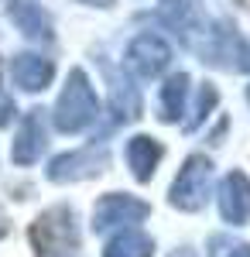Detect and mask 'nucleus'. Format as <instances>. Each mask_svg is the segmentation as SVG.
<instances>
[{"instance_id":"obj_15","label":"nucleus","mask_w":250,"mask_h":257,"mask_svg":"<svg viewBox=\"0 0 250 257\" xmlns=\"http://www.w3.org/2000/svg\"><path fill=\"white\" fill-rule=\"evenodd\" d=\"M14 120V103H11V96H0V127H7Z\"/></svg>"},{"instance_id":"obj_3","label":"nucleus","mask_w":250,"mask_h":257,"mask_svg":"<svg viewBox=\"0 0 250 257\" xmlns=\"http://www.w3.org/2000/svg\"><path fill=\"white\" fill-rule=\"evenodd\" d=\"M168 62H172V41L158 31H141L137 38H131L127 55H123V65L134 82L158 79L168 69Z\"/></svg>"},{"instance_id":"obj_1","label":"nucleus","mask_w":250,"mask_h":257,"mask_svg":"<svg viewBox=\"0 0 250 257\" xmlns=\"http://www.w3.org/2000/svg\"><path fill=\"white\" fill-rule=\"evenodd\" d=\"M96 117H99L96 89L89 86V76L82 69H72L55 99V127L62 134H79L89 123H96Z\"/></svg>"},{"instance_id":"obj_2","label":"nucleus","mask_w":250,"mask_h":257,"mask_svg":"<svg viewBox=\"0 0 250 257\" xmlns=\"http://www.w3.org/2000/svg\"><path fill=\"white\" fill-rule=\"evenodd\" d=\"M28 240L35 247L38 257H76L79 250V226L76 216L69 206H52L45 209L31 230H28Z\"/></svg>"},{"instance_id":"obj_6","label":"nucleus","mask_w":250,"mask_h":257,"mask_svg":"<svg viewBox=\"0 0 250 257\" xmlns=\"http://www.w3.org/2000/svg\"><path fill=\"white\" fill-rule=\"evenodd\" d=\"M106 165H110V155H106L99 144H89V148L65 151V155L52 158V165H48V178H52V182H82V178L99 175Z\"/></svg>"},{"instance_id":"obj_8","label":"nucleus","mask_w":250,"mask_h":257,"mask_svg":"<svg viewBox=\"0 0 250 257\" xmlns=\"http://www.w3.org/2000/svg\"><path fill=\"white\" fill-rule=\"evenodd\" d=\"M55 76V65L45 59V55H31V52H21L11 62V79L18 82L24 93H41Z\"/></svg>"},{"instance_id":"obj_11","label":"nucleus","mask_w":250,"mask_h":257,"mask_svg":"<svg viewBox=\"0 0 250 257\" xmlns=\"http://www.w3.org/2000/svg\"><path fill=\"white\" fill-rule=\"evenodd\" d=\"M161 155H165L161 144L154 138H148V134H137V138L127 141V165H131V172H134L137 182H151Z\"/></svg>"},{"instance_id":"obj_18","label":"nucleus","mask_w":250,"mask_h":257,"mask_svg":"<svg viewBox=\"0 0 250 257\" xmlns=\"http://www.w3.org/2000/svg\"><path fill=\"white\" fill-rule=\"evenodd\" d=\"M172 257H192V254H189V250H178V254H172Z\"/></svg>"},{"instance_id":"obj_16","label":"nucleus","mask_w":250,"mask_h":257,"mask_svg":"<svg viewBox=\"0 0 250 257\" xmlns=\"http://www.w3.org/2000/svg\"><path fill=\"white\" fill-rule=\"evenodd\" d=\"M230 257H250V243H240V247H233Z\"/></svg>"},{"instance_id":"obj_17","label":"nucleus","mask_w":250,"mask_h":257,"mask_svg":"<svg viewBox=\"0 0 250 257\" xmlns=\"http://www.w3.org/2000/svg\"><path fill=\"white\" fill-rule=\"evenodd\" d=\"M82 4H93V7H110L113 0H82Z\"/></svg>"},{"instance_id":"obj_14","label":"nucleus","mask_w":250,"mask_h":257,"mask_svg":"<svg viewBox=\"0 0 250 257\" xmlns=\"http://www.w3.org/2000/svg\"><path fill=\"white\" fill-rule=\"evenodd\" d=\"M216 106V89H212L209 82H202L199 86V99H195V106H192V120H189V131H195L202 120L209 117V110Z\"/></svg>"},{"instance_id":"obj_5","label":"nucleus","mask_w":250,"mask_h":257,"mask_svg":"<svg viewBox=\"0 0 250 257\" xmlns=\"http://www.w3.org/2000/svg\"><path fill=\"white\" fill-rule=\"evenodd\" d=\"M148 216V202L137 196H127V192H110L96 202L93 209V230L96 233H106V230H134V223Z\"/></svg>"},{"instance_id":"obj_9","label":"nucleus","mask_w":250,"mask_h":257,"mask_svg":"<svg viewBox=\"0 0 250 257\" xmlns=\"http://www.w3.org/2000/svg\"><path fill=\"white\" fill-rule=\"evenodd\" d=\"M7 14L18 24L21 35H28L35 41H52V21H48V14H45V7L38 0H11Z\"/></svg>"},{"instance_id":"obj_7","label":"nucleus","mask_w":250,"mask_h":257,"mask_svg":"<svg viewBox=\"0 0 250 257\" xmlns=\"http://www.w3.org/2000/svg\"><path fill=\"white\" fill-rule=\"evenodd\" d=\"M219 216L230 226H243L250 219V178L243 172H230L219 189Z\"/></svg>"},{"instance_id":"obj_12","label":"nucleus","mask_w":250,"mask_h":257,"mask_svg":"<svg viewBox=\"0 0 250 257\" xmlns=\"http://www.w3.org/2000/svg\"><path fill=\"white\" fill-rule=\"evenodd\" d=\"M192 93V82L185 72H175L161 86V123H178L185 113V99Z\"/></svg>"},{"instance_id":"obj_10","label":"nucleus","mask_w":250,"mask_h":257,"mask_svg":"<svg viewBox=\"0 0 250 257\" xmlns=\"http://www.w3.org/2000/svg\"><path fill=\"white\" fill-rule=\"evenodd\" d=\"M45 123H41V110H35L31 117H24L21 123L18 138H14V151H11V158L18 161V165H35V161L45 155Z\"/></svg>"},{"instance_id":"obj_13","label":"nucleus","mask_w":250,"mask_h":257,"mask_svg":"<svg viewBox=\"0 0 250 257\" xmlns=\"http://www.w3.org/2000/svg\"><path fill=\"white\" fill-rule=\"evenodd\" d=\"M154 243L148 233H141V230H120L113 237L106 240V250L103 257H151Z\"/></svg>"},{"instance_id":"obj_19","label":"nucleus","mask_w":250,"mask_h":257,"mask_svg":"<svg viewBox=\"0 0 250 257\" xmlns=\"http://www.w3.org/2000/svg\"><path fill=\"white\" fill-rule=\"evenodd\" d=\"M247 103H250V89H247Z\"/></svg>"},{"instance_id":"obj_4","label":"nucleus","mask_w":250,"mask_h":257,"mask_svg":"<svg viewBox=\"0 0 250 257\" xmlns=\"http://www.w3.org/2000/svg\"><path fill=\"white\" fill-rule=\"evenodd\" d=\"M209 189H212V161L206 155H192V158H185V165L178 168L172 189H168V199H172V206H178V209L195 213V209L206 206Z\"/></svg>"}]
</instances>
